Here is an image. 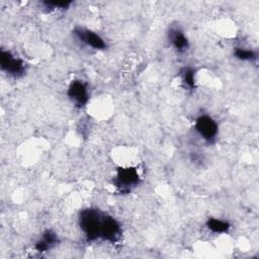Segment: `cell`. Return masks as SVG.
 Wrapping results in <instances>:
<instances>
[{
    "label": "cell",
    "instance_id": "1",
    "mask_svg": "<svg viewBox=\"0 0 259 259\" xmlns=\"http://www.w3.org/2000/svg\"><path fill=\"white\" fill-rule=\"evenodd\" d=\"M104 212L96 207H85L78 214V225L88 242L99 240L100 227Z\"/></svg>",
    "mask_w": 259,
    "mask_h": 259
},
{
    "label": "cell",
    "instance_id": "2",
    "mask_svg": "<svg viewBox=\"0 0 259 259\" xmlns=\"http://www.w3.org/2000/svg\"><path fill=\"white\" fill-rule=\"evenodd\" d=\"M141 182V176L136 167H118L112 179V184L120 194H127Z\"/></svg>",
    "mask_w": 259,
    "mask_h": 259
},
{
    "label": "cell",
    "instance_id": "3",
    "mask_svg": "<svg viewBox=\"0 0 259 259\" xmlns=\"http://www.w3.org/2000/svg\"><path fill=\"white\" fill-rule=\"evenodd\" d=\"M0 68L9 77L14 79L24 76L27 70V65L21 58L15 56L11 51L1 49L0 51Z\"/></svg>",
    "mask_w": 259,
    "mask_h": 259
},
{
    "label": "cell",
    "instance_id": "4",
    "mask_svg": "<svg viewBox=\"0 0 259 259\" xmlns=\"http://www.w3.org/2000/svg\"><path fill=\"white\" fill-rule=\"evenodd\" d=\"M194 130L199 138L208 145L214 144L219 136V123L207 113H201L196 116Z\"/></svg>",
    "mask_w": 259,
    "mask_h": 259
},
{
    "label": "cell",
    "instance_id": "5",
    "mask_svg": "<svg viewBox=\"0 0 259 259\" xmlns=\"http://www.w3.org/2000/svg\"><path fill=\"white\" fill-rule=\"evenodd\" d=\"M67 96L74 107L84 108L90 99V89L87 82L82 79H74L67 89Z\"/></svg>",
    "mask_w": 259,
    "mask_h": 259
},
{
    "label": "cell",
    "instance_id": "6",
    "mask_svg": "<svg viewBox=\"0 0 259 259\" xmlns=\"http://www.w3.org/2000/svg\"><path fill=\"white\" fill-rule=\"evenodd\" d=\"M74 37L91 50L103 51L107 48L106 40L96 31L83 26H75L72 30Z\"/></svg>",
    "mask_w": 259,
    "mask_h": 259
},
{
    "label": "cell",
    "instance_id": "7",
    "mask_svg": "<svg viewBox=\"0 0 259 259\" xmlns=\"http://www.w3.org/2000/svg\"><path fill=\"white\" fill-rule=\"evenodd\" d=\"M121 235L122 229L120 223L112 215L104 212L100 227L99 240L113 244L120 240Z\"/></svg>",
    "mask_w": 259,
    "mask_h": 259
},
{
    "label": "cell",
    "instance_id": "8",
    "mask_svg": "<svg viewBox=\"0 0 259 259\" xmlns=\"http://www.w3.org/2000/svg\"><path fill=\"white\" fill-rule=\"evenodd\" d=\"M167 39L170 46L178 53L184 54L189 49V40L179 26H170L167 31Z\"/></svg>",
    "mask_w": 259,
    "mask_h": 259
},
{
    "label": "cell",
    "instance_id": "9",
    "mask_svg": "<svg viewBox=\"0 0 259 259\" xmlns=\"http://www.w3.org/2000/svg\"><path fill=\"white\" fill-rule=\"evenodd\" d=\"M58 243H59V237L57 233H55L53 230L48 229L41 233L40 237L35 242L34 249L39 253L48 252L51 249H53Z\"/></svg>",
    "mask_w": 259,
    "mask_h": 259
},
{
    "label": "cell",
    "instance_id": "10",
    "mask_svg": "<svg viewBox=\"0 0 259 259\" xmlns=\"http://www.w3.org/2000/svg\"><path fill=\"white\" fill-rule=\"evenodd\" d=\"M179 76L181 79V83L186 90L193 91L196 88V70L193 67L186 66L183 67L180 72Z\"/></svg>",
    "mask_w": 259,
    "mask_h": 259
},
{
    "label": "cell",
    "instance_id": "11",
    "mask_svg": "<svg viewBox=\"0 0 259 259\" xmlns=\"http://www.w3.org/2000/svg\"><path fill=\"white\" fill-rule=\"evenodd\" d=\"M205 227L209 232L213 234H226L230 231L231 224L226 220L218 218H208L205 222Z\"/></svg>",
    "mask_w": 259,
    "mask_h": 259
},
{
    "label": "cell",
    "instance_id": "12",
    "mask_svg": "<svg viewBox=\"0 0 259 259\" xmlns=\"http://www.w3.org/2000/svg\"><path fill=\"white\" fill-rule=\"evenodd\" d=\"M233 55L236 59L243 61V62H256L258 59V54L256 51L251 49H246L242 47H236L234 48Z\"/></svg>",
    "mask_w": 259,
    "mask_h": 259
},
{
    "label": "cell",
    "instance_id": "13",
    "mask_svg": "<svg viewBox=\"0 0 259 259\" xmlns=\"http://www.w3.org/2000/svg\"><path fill=\"white\" fill-rule=\"evenodd\" d=\"M41 6L47 12L54 11H64L70 8L73 4V1H55V0H46L40 2Z\"/></svg>",
    "mask_w": 259,
    "mask_h": 259
}]
</instances>
